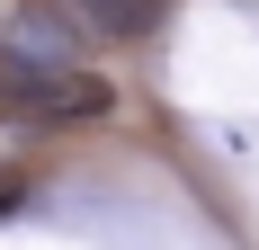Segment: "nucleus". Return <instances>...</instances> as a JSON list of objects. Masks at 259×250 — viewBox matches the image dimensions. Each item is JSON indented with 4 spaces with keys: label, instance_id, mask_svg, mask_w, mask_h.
I'll return each instance as SVG.
<instances>
[{
    "label": "nucleus",
    "instance_id": "f257e3e1",
    "mask_svg": "<svg viewBox=\"0 0 259 250\" xmlns=\"http://www.w3.org/2000/svg\"><path fill=\"white\" fill-rule=\"evenodd\" d=\"M116 107V80L72 63V72H45V63H18L0 54V116H18L27 134H63V125H99Z\"/></svg>",
    "mask_w": 259,
    "mask_h": 250
},
{
    "label": "nucleus",
    "instance_id": "f03ea898",
    "mask_svg": "<svg viewBox=\"0 0 259 250\" xmlns=\"http://www.w3.org/2000/svg\"><path fill=\"white\" fill-rule=\"evenodd\" d=\"M0 54L45 63V72H72V63L99 54V36H90V18L72 0H18V9H0Z\"/></svg>",
    "mask_w": 259,
    "mask_h": 250
},
{
    "label": "nucleus",
    "instance_id": "7ed1b4c3",
    "mask_svg": "<svg viewBox=\"0 0 259 250\" xmlns=\"http://www.w3.org/2000/svg\"><path fill=\"white\" fill-rule=\"evenodd\" d=\"M80 18H90V36L99 45H143L161 18H170V0H72Z\"/></svg>",
    "mask_w": 259,
    "mask_h": 250
}]
</instances>
